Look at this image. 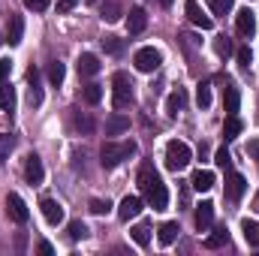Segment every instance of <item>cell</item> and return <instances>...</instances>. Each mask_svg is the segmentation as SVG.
I'll list each match as a JSON object with an SVG mask.
<instances>
[{"mask_svg":"<svg viewBox=\"0 0 259 256\" xmlns=\"http://www.w3.org/2000/svg\"><path fill=\"white\" fill-rule=\"evenodd\" d=\"M139 190H142L145 202H148L154 211H166V205H169V190H166L163 178L157 175V169L148 166V163L139 169Z\"/></svg>","mask_w":259,"mask_h":256,"instance_id":"1","label":"cell"},{"mask_svg":"<svg viewBox=\"0 0 259 256\" xmlns=\"http://www.w3.org/2000/svg\"><path fill=\"white\" fill-rule=\"evenodd\" d=\"M139 151V145L130 139V142H106L103 148H100V163H103V169H115V166H121L124 160H130L133 154Z\"/></svg>","mask_w":259,"mask_h":256,"instance_id":"2","label":"cell"},{"mask_svg":"<svg viewBox=\"0 0 259 256\" xmlns=\"http://www.w3.org/2000/svg\"><path fill=\"white\" fill-rule=\"evenodd\" d=\"M190 160H193V151H190V145H187V142L172 139V142L166 145V169L181 172V169H187V166H190Z\"/></svg>","mask_w":259,"mask_h":256,"instance_id":"3","label":"cell"},{"mask_svg":"<svg viewBox=\"0 0 259 256\" xmlns=\"http://www.w3.org/2000/svg\"><path fill=\"white\" fill-rule=\"evenodd\" d=\"M112 106L115 109L133 106V78L127 72H115L112 75Z\"/></svg>","mask_w":259,"mask_h":256,"instance_id":"4","label":"cell"},{"mask_svg":"<svg viewBox=\"0 0 259 256\" xmlns=\"http://www.w3.org/2000/svg\"><path fill=\"white\" fill-rule=\"evenodd\" d=\"M133 64H136L139 72H154V69H160V64H163V55H160L154 46H145V49H139V52H136Z\"/></svg>","mask_w":259,"mask_h":256,"instance_id":"5","label":"cell"},{"mask_svg":"<svg viewBox=\"0 0 259 256\" xmlns=\"http://www.w3.org/2000/svg\"><path fill=\"white\" fill-rule=\"evenodd\" d=\"M184 12H187V18L193 21L196 27H202V30H211L214 27V18L205 15V9L199 6V0H184Z\"/></svg>","mask_w":259,"mask_h":256,"instance_id":"6","label":"cell"},{"mask_svg":"<svg viewBox=\"0 0 259 256\" xmlns=\"http://www.w3.org/2000/svg\"><path fill=\"white\" fill-rule=\"evenodd\" d=\"M6 211H9V217L15 223H27L30 220V211H27V205H24V199L18 193H9L6 196Z\"/></svg>","mask_w":259,"mask_h":256,"instance_id":"7","label":"cell"},{"mask_svg":"<svg viewBox=\"0 0 259 256\" xmlns=\"http://www.w3.org/2000/svg\"><path fill=\"white\" fill-rule=\"evenodd\" d=\"M235 30H238V36L250 39V36L256 33V15H253L250 9H238V15H235Z\"/></svg>","mask_w":259,"mask_h":256,"instance_id":"8","label":"cell"},{"mask_svg":"<svg viewBox=\"0 0 259 256\" xmlns=\"http://www.w3.org/2000/svg\"><path fill=\"white\" fill-rule=\"evenodd\" d=\"M27 100H30V106H42V75H39V69L36 66H30L27 69Z\"/></svg>","mask_w":259,"mask_h":256,"instance_id":"9","label":"cell"},{"mask_svg":"<svg viewBox=\"0 0 259 256\" xmlns=\"http://www.w3.org/2000/svg\"><path fill=\"white\" fill-rule=\"evenodd\" d=\"M24 178L36 187V184H42V178H46V169H42V160L36 157V154H27V160H24Z\"/></svg>","mask_w":259,"mask_h":256,"instance_id":"10","label":"cell"},{"mask_svg":"<svg viewBox=\"0 0 259 256\" xmlns=\"http://www.w3.org/2000/svg\"><path fill=\"white\" fill-rule=\"evenodd\" d=\"M39 208H42V217H46L52 226L64 223V205H61L58 199H42V202H39Z\"/></svg>","mask_w":259,"mask_h":256,"instance_id":"11","label":"cell"},{"mask_svg":"<svg viewBox=\"0 0 259 256\" xmlns=\"http://www.w3.org/2000/svg\"><path fill=\"white\" fill-rule=\"evenodd\" d=\"M223 109H226V115H238V109H241V94L232 81H226V88H223Z\"/></svg>","mask_w":259,"mask_h":256,"instance_id":"12","label":"cell"},{"mask_svg":"<svg viewBox=\"0 0 259 256\" xmlns=\"http://www.w3.org/2000/svg\"><path fill=\"white\" fill-rule=\"evenodd\" d=\"M244 190H247V178H244L241 172H232L229 181H226V196H229L232 202H238V199L244 196Z\"/></svg>","mask_w":259,"mask_h":256,"instance_id":"13","label":"cell"},{"mask_svg":"<svg viewBox=\"0 0 259 256\" xmlns=\"http://www.w3.org/2000/svg\"><path fill=\"white\" fill-rule=\"evenodd\" d=\"M139 211H142V196H127L121 205H118V217L127 223L133 217H139Z\"/></svg>","mask_w":259,"mask_h":256,"instance_id":"14","label":"cell"},{"mask_svg":"<svg viewBox=\"0 0 259 256\" xmlns=\"http://www.w3.org/2000/svg\"><path fill=\"white\" fill-rule=\"evenodd\" d=\"M145 24H148V15H145V9L142 6H133L127 15V30L130 36H136V33H142L145 30Z\"/></svg>","mask_w":259,"mask_h":256,"instance_id":"15","label":"cell"},{"mask_svg":"<svg viewBox=\"0 0 259 256\" xmlns=\"http://www.w3.org/2000/svg\"><path fill=\"white\" fill-rule=\"evenodd\" d=\"M211 223H214V202H202V205H196V229L205 232Z\"/></svg>","mask_w":259,"mask_h":256,"instance_id":"16","label":"cell"},{"mask_svg":"<svg viewBox=\"0 0 259 256\" xmlns=\"http://www.w3.org/2000/svg\"><path fill=\"white\" fill-rule=\"evenodd\" d=\"M190 187H193L196 193H208L211 187H214V172H208V169H199V172H193Z\"/></svg>","mask_w":259,"mask_h":256,"instance_id":"17","label":"cell"},{"mask_svg":"<svg viewBox=\"0 0 259 256\" xmlns=\"http://www.w3.org/2000/svg\"><path fill=\"white\" fill-rule=\"evenodd\" d=\"M127 130H130L127 115H121V112L109 115V121H106V136H121V133H127Z\"/></svg>","mask_w":259,"mask_h":256,"instance_id":"18","label":"cell"},{"mask_svg":"<svg viewBox=\"0 0 259 256\" xmlns=\"http://www.w3.org/2000/svg\"><path fill=\"white\" fill-rule=\"evenodd\" d=\"M178 232H181V226H178L175 220H169V223H163V226H160V232H157V241H160L163 247H169V244H175Z\"/></svg>","mask_w":259,"mask_h":256,"instance_id":"19","label":"cell"},{"mask_svg":"<svg viewBox=\"0 0 259 256\" xmlns=\"http://www.w3.org/2000/svg\"><path fill=\"white\" fill-rule=\"evenodd\" d=\"M100 72V58L97 55H91V52H84L81 58H78V75H97Z\"/></svg>","mask_w":259,"mask_h":256,"instance_id":"20","label":"cell"},{"mask_svg":"<svg viewBox=\"0 0 259 256\" xmlns=\"http://www.w3.org/2000/svg\"><path fill=\"white\" fill-rule=\"evenodd\" d=\"M241 133H244L241 118H238V115H226V124H223V139H226V142H232V139H238Z\"/></svg>","mask_w":259,"mask_h":256,"instance_id":"21","label":"cell"},{"mask_svg":"<svg viewBox=\"0 0 259 256\" xmlns=\"http://www.w3.org/2000/svg\"><path fill=\"white\" fill-rule=\"evenodd\" d=\"M184 103H187V94L178 88V91H172L169 94V100H166V112H169V118H175L181 109H184Z\"/></svg>","mask_w":259,"mask_h":256,"instance_id":"22","label":"cell"},{"mask_svg":"<svg viewBox=\"0 0 259 256\" xmlns=\"http://www.w3.org/2000/svg\"><path fill=\"white\" fill-rule=\"evenodd\" d=\"M21 36H24V21H21V15H12V18H9V33H6L9 46H18Z\"/></svg>","mask_w":259,"mask_h":256,"instance_id":"23","label":"cell"},{"mask_svg":"<svg viewBox=\"0 0 259 256\" xmlns=\"http://www.w3.org/2000/svg\"><path fill=\"white\" fill-rule=\"evenodd\" d=\"M226 241H229V232H226V226H217V229H214V232L205 238V247H208V250H217V247H223Z\"/></svg>","mask_w":259,"mask_h":256,"instance_id":"24","label":"cell"},{"mask_svg":"<svg viewBox=\"0 0 259 256\" xmlns=\"http://www.w3.org/2000/svg\"><path fill=\"white\" fill-rule=\"evenodd\" d=\"M0 109L3 112H15V88L12 84H0Z\"/></svg>","mask_w":259,"mask_h":256,"instance_id":"25","label":"cell"},{"mask_svg":"<svg viewBox=\"0 0 259 256\" xmlns=\"http://www.w3.org/2000/svg\"><path fill=\"white\" fill-rule=\"evenodd\" d=\"M241 232H244V238H247L250 247H259V223L256 220H241Z\"/></svg>","mask_w":259,"mask_h":256,"instance_id":"26","label":"cell"},{"mask_svg":"<svg viewBox=\"0 0 259 256\" xmlns=\"http://www.w3.org/2000/svg\"><path fill=\"white\" fill-rule=\"evenodd\" d=\"M130 235H133V241H136L139 247H148V241H151V229H148V223L133 226V229H130Z\"/></svg>","mask_w":259,"mask_h":256,"instance_id":"27","label":"cell"},{"mask_svg":"<svg viewBox=\"0 0 259 256\" xmlns=\"http://www.w3.org/2000/svg\"><path fill=\"white\" fill-rule=\"evenodd\" d=\"M64 78H66L64 64H61V61H52V64H49V81H52L55 88H61V84H64Z\"/></svg>","mask_w":259,"mask_h":256,"instance_id":"28","label":"cell"},{"mask_svg":"<svg viewBox=\"0 0 259 256\" xmlns=\"http://www.w3.org/2000/svg\"><path fill=\"white\" fill-rule=\"evenodd\" d=\"M103 100V84H97V81H91V84H84V103H91V106H97Z\"/></svg>","mask_w":259,"mask_h":256,"instance_id":"29","label":"cell"},{"mask_svg":"<svg viewBox=\"0 0 259 256\" xmlns=\"http://www.w3.org/2000/svg\"><path fill=\"white\" fill-rule=\"evenodd\" d=\"M12 145H15V139H12V136H6V133H0V166L9 160V154H12Z\"/></svg>","mask_w":259,"mask_h":256,"instance_id":"30","label":"cell"},{"mask_svg":"<svg viewBox=\"0 0 259 256\" xmlns=\"http://www.w3.org/2000/svg\"><path fill=\"white\" fill-rule=\"evenodd\" d=\"M196 103H199V109H208V106H211V84H208V81L199 84V91H196Z\"/></svg>","mask_w":259,"mask_h":256,"instance_id":"31","label":"cell"},{"mask_svg":"<svg viewBox=\"0 0 259 256\" xmlns=\"http://www.w3.org/2000/svg\"><path fill=\"white\" fill-rule=\"evenodd\" d=\"M103 18H106V21H118V18H121V6H118L115 0L103 3Z\"/></svg>","mask_w":259,"mask_h":256,"instance_id":"32","label":"cell"},{"mask_svg":"<svg viewBox=\"0 0 259 256\" xmlns=\"http://www.w3.org/2000/svg\"><path fill=\"white\" fill-rule=\"evenodd\" d=\"M235 6V0H211V12L214 15H229Z\"/></svg>","mask_w":259,"mask_h":256,"instance_id":"33","label":"cell"},{"mask_svg":"<svg viewBox=\"0 0 259 256\" xmlns=\"http://www.w3.org/2000/svg\"><path fill=\"white\" fill-rule=\"evenodd\" d=\"M103 49H106L109 55H121V52H124V42H121L118 36H106V39H103Z\"/></svg>","mask_w":259,"mask_h":256,"instance_id":"34","label":"cell"},{"mask_svg":"<svg viewBox=\"0 0 259 256\" xmlns=\"http://www.w3.org/2000/svg\"><path fill=\"white\" fill-rule=\"evenodd\" d=\"M214 52H217L220 58H229V55H232V42H229L226 36H217V39H214Z\"/></svg>","mask_w":259,"mask_h":256,"instance_id":"35","label":"cell"},{"mask_svg":"<svg viewBox=\"0 0 259 256\" xmlns=\"http://www.w3.org/2000/svg\"><path fill=\"white\" fill-rule=\"evenodd\" d=\"M91 211L103 217V214H109V211H112V202H109V199H91Z\"/></svg>","mask_w":259,"mask_h":256,"instance_id":"36","label":"cell"},{"mask_svg":"<svg viewBox=\"0 0 259 256\" xmlns=\"http://www.w3.org/2000/svg\"><path fill=\"white\" fill-rule=\"evenodd\" d=\"M84 235H88V226H84L81 220H72V223H69V238L78 241V238H84Z\"/></svg>","mask_w":259,"mask_h":256,"instance_id":"37","label":"cell"},{"mask_svg":"<svg viewBox=\"0 0 259 256\" xmlns=\"http://www.w3.org/2000/svg\"><path fill=\"white\" fill-rule=\"evenodd\" d=\"M214 163H217L220 169H229V166H232V154H229L226 148H220V151L214 154Z\"/></svg>","mask_w":259,"mask_h":256,"instance_id":"38","label":"cell"},{"mask_svg":"<svg viewBox=\"0 0 259 256\" xmlns=\"http://www.w3.org/2000/svg\"><path fill=\"white\" fill-rule=\"evenodd\" d=\"M235 58H238V66H241V69H247V66H250V61H253V58H250V49H247V46H241V49L235 52Z\"/></svg>","mask_w":259,"mask_h":256,"instance_id":"39","label":"cell"},{"mask_svg":"<svg viewBox=\"0 0 259 256\" xmlns=\"http://www.w3.org/2000/svg\"><path fill=\"white\" fill-rule=\"evenodd\" d=\"M24 6L33 9V12H46V9L52 6V0H24Z\"/></svg>","mask_w":259,"mask_h":256,"instance_id":"40","label":"cell"},{"mask_svg":"<svg viewBox=\"0 0 259 256\" xmlns=\"http://www.w3.org/2000/svg\"><path fill=\"white\" fill-rule=\"evenodd\" d=\"M9 69H12V64H9V61H0V84L6 81V75H9Z\"/></svg>","mask_w":259,"mask_h":256,"instance_id":"41","label":"cell"},{"mask_svg":"<svg viewBox=\"0 0 259 256\" xmlns=\"http://www.w3.org/2000/svg\"><path fill=\"white\" fill-rule=\"evenodd\" d=\"M75 124H78V130H84V133H91V130H94V121H91V118H78Z\"/></svg>","mask_w":259,"mask_h":256,"instance_id":"42","label":"cell"},{"mask_svg":"<svg viewBox=\"0 0 259 256\" xmlns=\"http://www.w3.org/2000/svg\"><path fill=\"white\" fill-rule=\"evenodd\" d=\"M36 250H39L42 256H52V253H55V247H52L49 241H39V247H36Z\"/></svg>","mask_w":259,"mask_h":256,"instance_id":"43","label":"cell"},{"mask_svg":"<svg viewBox=\"0 0 259 256\" xmlns=\"http://www.w3.org/2000/svg\"><path fill=\"white\" fill-rule=\"evenodd\" d=\"M247 154H253V157H256V163H259V139H253V142L247 145Z\"/></svg>","mask_w":259,"mask_h":256,"instance_id":"44","label":"cell"},{"mask_svg":"<svg viewBox=\"0 0 259 256\" xmlns=\"http://www.w3.org/2000/svg\"><path fill=\"white\" fill-rule=\"evenodd\" d=\"M72 6H75V0H61V3H58V12H69Z\"/></svg>","mask_w":259,"mask_h":256,"instance_id":"45","label":"cell"},{"mask_svg":"<svg viewBox=\"0 0 259 256\" xmlns=\"http://www.w3.org/2000/svg\"><path fill=\"white\" fill-rule=\"evenodd\" d=\"M0 46H3V36H0Z\"/></svg>","mask_w":259,"mask_h":256,"instance_id":"46","label":"cell"}]
</instances>
